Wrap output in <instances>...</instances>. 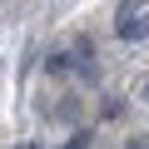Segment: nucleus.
I'll list each match as a JSON object with an SVG mask.
<instances>
[{"mask_svg": "<svg viewBox=\"0 0 149 149\" xmlns=\"http://www.w3.org/2000/svg\"><path fill=\"white\" fill-rule=\"evenodd\" d=\"M114 35H119L124 45L144 40V35H149V10H139L134 0H119V10H114Z\"/></svg>", "mask_w": 149, "mask_h": 149, "instance_id": "1", "label": "nucleus"}, {"mask_svg": "<svg viewBox=\"0 0 149 149\" xmlns=\"http://www.w3.org/2000/svg\"><path fill=\"white\" fill-rule=\"evenodd\" d=\"M70 70L85 74V80L100 74V65H95V40H90V35H74V40H70Z\"/></svg>", "mask_w": 149, "mask_h": 149, "instance_id": "2", "label": "nucleus"}, {"mask_svg": "<svg viewBox=\"0 0 149 149\" xmlns=\"http://www.w3.org/2000/svg\"><path fill=\"white\" fill-rule=\"evenodd\" d=\"M80 114H85V104L74 95H65L60 104H50V119H60V124H80Z\"/></svg>", "mask_w": 149, "mask_h": 149, "instance_id": "3", "label": "nucleus"}, {"mask_svg": "<svg viewBox=\"0 0 149 149\" xmlns=\"http://www.w3.org/2000/svg\"><path fill=\"white\" fill-rule=\"evenodd\" d=\"M45 74H70V50H50L45 55Z\"/></svg>", "mask_w": 149, "mask_h": 149, "instance_id": "4", "label": "nucleus"}, {"mask_svg": "<svg viewBox=\"0 0 149 149\" xmlns=\"http://www.w3.org/2000/svg\"><path fill=\"white\" fill-rule=\"evenodd\" d=\"M90 144V129H74V139H70V149H85Z\"/></svg>", "mask_w": 149, "mask_h": 149, "instance_id": "5", "label": "nucleus"}, {"mask_svg": "<svg viewBox=\"0 0 149 149\" xmlns=\"http://www.w3.org/2000/svg\"><path fill=\"white\" fill-rule=\"evenodd\" d=\"M124 149H149V139H129V144H124Z\"/></svg>", "mask_w": 149, "mask_h": 149, "instance_id": "6", "label": "nucleus"}, {"mask_svg": "<svg viewBox=\"0 0 149 149\" xmlns=\"http://www.w3.org/2000/svg\"><path fill=\"white\" fill-rule=\"evenodd\" d=\"M144 104H149V85H144Z\"/></svg>", "mask_w": 149, "mask_h": 149, "instance_id": "7", "label": "nucleus"}, {"mask_svg": "<svg viewBox=\"0 0 149 149\" xmlns=\"http://www.w3.org/2000/svg\"><path fill=\"white\" fill-rule=\"evenodd\" d=\"M134 5H144V0H134Z\"/></svg>", "mask_w": 149, "mask_h": 149, "instance_id": "8", "label": "nucleus"}]
</instances>
